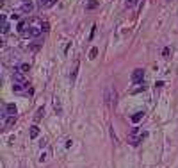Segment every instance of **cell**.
<instances>
[{
  "label": "cell",
  "mask_w": 178,
  "mask_h": 168,
  "mask_svg": "<svg viewBox=\"0 0 178 168\" xmlns=\"http://www.w3.org/2000/svg\"><path fill=\"white\" fill-rule=\"evenodd\" d=\"M144 90H146V86H139V88H135V90H132V93H139V91H144Z\"/></svg>",
  "instance_id": "obj_17"
},
{
  "label": "cell",
  "mask_w": 178,
  "mask_h": 168,
  "mask_svg": "<svg viewBox=\"0 0 178 168\" xmlns=\"http://www.w3.org/2000/svg\"><path fill=\"white\" fill-rule=\"evenodd\" d=\"M22 2H23V4H25V2H30V0H22Z\"/></svg>",
  "instance_id": "obj_23"
},
{
  "label": "cell",
  "mask_w": 178,
  "mask_h": 168,
  "mask_svg": "<svg viewBox=\"0 0 178 168\" xmlns=\"http://www.w3.org/2000/svg\"><path fill=\"white\" fill-rule=\"evenodd\" d=\"M16 106L14 104H7V106H5V115H14L16 116Z\"/></svg>",
  "instance_id": "obj_6"
},
{
  "label": "cell",
  "mask_w": 178,
  "mask_h": 168,
  "mask_svg": "<svg viewBox=\"0 0 178 168\" xmlns=\"http://www.w3.org/2000/svg\"><path fill=\"white\" fill-rule=\"evenodd\" d=\"M41 32H43L41 27H29L27 32H25V36H27V38H37Z\"/></svg>",
  "instance_id": "obj_3"
},
{
  "label": "cell",
  "mask_w": 178,
  "mask_h": 168,
  "mask_svg": "<svg viewBox=\"0 0 178 168\" xmlns=\"http://www.w3.org/2000/svg\"><path fill=\"white\" fill-rule=\"evenodd\" d=\"M16 29H18V32H22V34H25V32H27V23H25V22H20Z\"/></svg>",
  "instance_id": "obj_12"
},
{
  "label": "cell",
  "mask_w": 178,
  "mask_h": 168,
  "mask_svg": "<svg viewBox=\"0 0 178 168\" xmlns=\"http://www.w3.org/2000/svg\"><path fill=\"white\" fill-rule=\"evenodd\" d=\"M162 56H164V57H169V48H167V46L162 50Z\"/></svg>",
  "instance_id": "obj_20"
},
{
  "label": "cell",
  "mask_w": 178,
  "mask_h": 168,
  "mask_svg": "<svg viewBox=\"0 0 178 168\" xmlns=\"http://www.w3.org/2000/svg\"><path fill=\"white\" fill-rule=\"evenodd\" d=\"M12 80H14V82H25V77H23V72H22V70H18V72H14V73H12Z\"/></svg>",
  "instance_id": "obj_4"
},
{
  "label": "cell",
  "mask_w": 178,
  "mask_h": 168,
  "mask_svg": "<svg viewBox=\"0 0 178 168\" xmlns=\"http://www.w3.org/2000/svg\"><path fill=\"white\" fill-rule=\"evenodd\" d=\"M98 5H100V2H98V0H89L87 4H85V9L87 11H93V9H96Z\"/></svg>",
  "instance_id": "obj_7"
},
{
  "label": "cell",
  "mask_w": 178,
  "mask_h": 168,
  "mask_svg": "<svg viewBox=\"0 0 178 168\" xmlns=\"http://www.w3.org/2000/svg\"><path fill=\"white\" fill-rule=\"evenodd\" d=\"M116 91L112 88H107V91H105V104H107L109 107H116Z\"/></svg>",
  "instance_id": "obj_1"
},
{
  "label": "cell",
  "mask_w": 178,
  "mask_h": 168,
  "mask_svg": "<svg viewBox=\"0 0 178 168\" xmlns=\"http://www.w3.org/2000/svg\"><path fill=\"white\" fill-rule=\"evenodd\" d=\"M77 68H78V66H75V70H73V72H71V75H70V79H71V82H73V80H75V77H77Z\"/></svg>",
  "instance_id": "obj_19"
},
{
  "label": "cell",
  "mask_w": 178,
  "mask_h": 168,
  "mask_svg": "<svg viewBox=\"0 0 178 168\" xmlns=\"http://www.w3.org/2000/svg\"><path fill=\"white\" fill-rule=\"evenodd\" d=\"M18 70H22L23 73H27V72L30 70V64H29V63H23V64H20V68H18Z\"/></svg>",
  "instance_id": "obj_14"
},
{
  "label": "cell",
  "mask_w": 178,
  "mask_h": 168,
  "mask_svg": "<svg viewBox=\"0 0 178 168\" xmlns=\"http://www.w3.org/2000/svg\"><path fill=\"white\" fill-rule=\"evenodd\" d=\"M143 79H144V70L143 68H135L132 72V82L134 84H141Z\"/></svg>",
  "instance_id": "obj_2"
},
{
  "label": "cell",
  "mask_w": 178,
  "mask_h": 168,
  "mask_svg": "<svg viewBox=\"0 0 178 168\" xmlns=\"http://www.w3.org/2000/svg\"><path fill=\"white\" fill-rule=\"evenodd\" d=\"M98 56V48L95 46V48H91V52H89V59H95Z\"/></svg>",
  "instance_id": "obj_16"
},
{
  "label": "cell",
  "mask_w": 178,
  "mask_h": 168,
  "mask_svg": "<svg viewBox=\"0 0 178 168\" xmlns=\"http://www.w3.org/2000/svg\"><path fill=\"white\" fill-rule=\"evenodd\" d=\"M29 134H30V139H36V138L39 136V127H37V125H32Z\"/></svg>",
  "instance_id": "obj_8"
},
{
  "label": "cell",
  "mask_w": 178,
  "mask_h": 168,
  "mask_svg": "<svg viewBox=\"0 0 178 168\" xmlns=\"http://www.w3.org/2000/svg\"><path fill=\"white\" fill-rule=\"evenodd\" d=\"M48 5H52V2L50 0H37V7H48Z\"/></svg>",
  "instance_id": "obj_13"
},
{
  "label": "cell",
  "mask_w": 178,
  "mask_h": 168,
  "mask_svg": "<svg viewBox=\"0 0 178 168\" xmlns=\"http://www.w3.org/2000/svg\"><path fill=\"white\" fill-rule=\"evenodd\" d=\"M14 124H16V116H14V115H9V118L5 120V124H4V125H5V129H11V127L14 125Z\"/></svg>",
  "instance_id": "obj_5"
},
{
  "label": "cell",
  "mask_w": 178,
  "mask_h": 168,
  "mask_svg": "<svg viewBox=\"0 0 178 168\" xmlns=\"http://www.w3.org/2000/svg\"><path fill=\"white\" fill-rule=\"evenodd\" d=\"M144 116V111H137L135 115H132V122L137 124V122H141V118Z\"/></svg>",
  "instance_id": "obj_11"
},
{
  "label": "cell",
  "mask_w": 178,
  "mask_h": 168,
  "mask_svg": "<svg viewBox=\"0 0 178 168\" xmlns=\"http://www.w3.org/2000/svg\"><path fill=\"white\" fill-rule=\"evenodd\" d=\"M137 4V0H127V7H134Z\"/></svg>",
  "instance_id": "obj_18"
},
{
  "label": "cell",
  "mask_w": 178,
  "mask_h": 168,
  "mask_svg": "<svg viewBox=\"0 0 178 168\" xmlns=\"http://www.w3.org/2000/svg\"><path fill=\"white\" fill-rule=\"evenodd\" d=\"M41 29H43V31H45V32H47V31H48V29H50V25H48V23H47V22H45V23H43V25H41Z\"/></svg>",
  "instance_id": "obj_22"
},
{
  "label": "cell",
  "mask_w": 178,
  "mask_h": 168,
  "mask_svg": "<svg viewBox=\"0 0 178 168\" xmlns=\"http://www.w3.org/2000/svg\"><path fill=\"white\" fill-rule=\"evenodd\" d=\"M43 115H45V107L41 106V107H37V111H36V115H34V120H36V122H39V120L43 118Z\"/></svg>",
  "instance_id": "obj_9"
},
{
  "label": "cell",
  "mask_w": 178,
  "mask_h": 168,
  "mask_svg": "<svg viewBox=\"0 0 178 168\" xmlns=\"http://www.w3.org/2000/svg\"><path fill=\"white\" fill-rule=\"evenodd\" d=\"M54 107H55V111H57V113H61V111H62L61 102H59V98H57V97H55V100H54Z\"/></svg>",
  "instance_id": "obj_15"
},
{
  "label": "cell",
  "mask_w": 178,
  "mask_h": 168,
  "mask_svg": "<svg viewBox=\"0 0 178 168\" xmlns=\"http://www.w3.org/2000/svg\"><path fill=\"white\" fill-rule=\"evenodd\" d=\"M30 50H39V43H34V45H30Z\"/></svg>",
  "instance_id": "obj_21"
},
{
  "label": "cell",
  "mask_w": 178,
  "mask_h": 168,
  "mask_svg": "<svg viewBox=\"0 0 178 168\" xmlns=\"http://www.w3.org/2000/svg\"><path fill=\"white\" fill-rule=\"evenodd\" d=\"M32 9H34L32 2H25V4L22 5V13H32Z\"/></svg>",
  "instance_id": "obj_10"
}]
</instances>
